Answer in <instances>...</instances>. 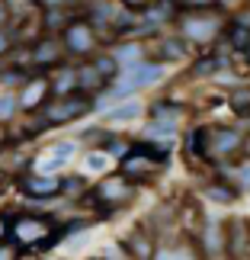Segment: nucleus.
Masks as SVG:
<instances>
[{"label":"nucleus","mask_w":250,"mask_h":260,"mask_svg":"<svg viewBox=\"0 0 250 260\" xmlns=\"http://www.w3.org/2000/svg\"><path fill=\"white\" fill-rule=\"evenodd\" d=\"M26 189L32 196H55L58 183H55V180H26Z\"/></svg>","instance_id":"2"},{"label":"nucleus","mask_w":250,"mask_h":260,"mask_svg":"<svg viewBox=\"0 0 250 260\" xmlns=\"http://www.w3.org/2000/svg\"><path fill=\"white\" fill-rule=\"evenodd\" d=\"M109 116H113V119H135V116H138V103H125V106L113 109Z\"/></svg>","instance_id":"3"},{"label":"nucleus","mask_w":250,"mask_h":260,"mask_svg":"<svg viewBox=\"0 0 250 260\" xmlns=\"http://www.w3.org/2000/svg\"><path fill=\"white\" fill-rule=\"evenodd\" d=\"M10 238H13V244H45L48 238V222H42V218H32V215H23L13 222V232H10Z\"/></svg>","instance_id":"1"},{"label":"nucleus","mask_w":250,"mask_h":260,"mask_svg":"<svg viewBox=\"0 0 250 260\" xmlns=\"http://www.w3.org/2000/svg\"><path fill=\"white\" fill-rule=\"evenodd\" d=\"M16 257V247L13 244H0V260H13Z\"/></svg>","instance_id":"4"}]
</instances>
